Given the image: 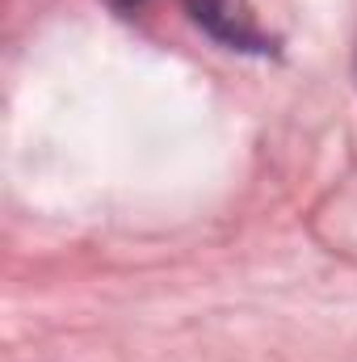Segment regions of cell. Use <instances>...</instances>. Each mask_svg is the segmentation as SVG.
Listing matches in <instances>:
<instances>
[{
    "instance_id": "obj_2",
    "label": "cell",
    "mask_w": 357,
    "mask_h": 362,
    "mask_svg": "<svg viewBox=\"0 0 357 362\" xmlns=\"http://www.w3.org/2000/svg\"><path fill=\"white\" fill-rule=\"evenodd\" d=\"M118 4H143V0H118Z\"/></svg>"
},
{
    "instance_id": "obj_1",
    "label": "cell",
    "mask_w": 357,
    "mask_h": 362,
    "mask_svg": "<svg viewBox=\"0 0 357 362\" xmlns=\"http://www.w3.org/2000/svg\"><path fill=\"white\" fill-rule=\"evenodd\" d=\"M185 4H189L193 21L210 38H219L223 47H231V51H257V55L273 51V38L261 30V21H257V13H253L248 0H185Z\"/></svg>"
}]
</instances>
